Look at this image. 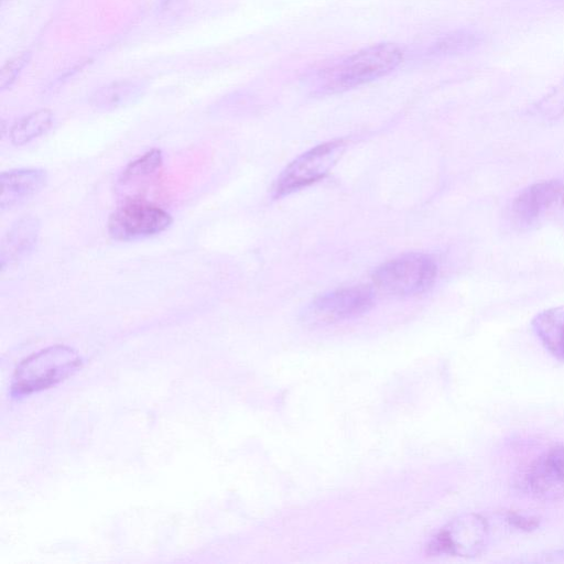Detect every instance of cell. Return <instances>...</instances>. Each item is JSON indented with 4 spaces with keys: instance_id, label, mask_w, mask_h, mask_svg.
<instances>
[{
    "instance_id": "9",
    "label": "cell",
    "mask_w": 564,
    "mask_h": 564,
    "mask_svg": "<svg viewBox=\"0 0 564 564\" xmlns=\"http://www.w3.org/2000/svg\"><path fill=\"white\" fill-rule=\"evenodd\" d=\"M47 181L46 171L42 169H17L0 175L1 212L19 207L37 195Z\"/></svg>"
},
{
    "instance_id": "14",
    "label": "cell",
    "mask_w": 564,
    "mask_h": 564,
    "mask_svg": "<svg viewBox=\"0 0 564 564\" xmlns=\"http://www.w3.org/2000/svg\"><path fill=\"white\" fill-rule=\"evenodd\" d=\"M53 113L40 109L20 118L10 129V140L14 145H24L46 133L53 124Z\"/></svg>"
},
{
    "instance_id": "2",
    "label": "cell",
    "mask_w": 564,
    "mask_h": 564,
    "mask_svg": "<svg viewBox=\"0 0 564 564\" xmlns=\"http://www.w3.org/2000/svg\"><path fill=\"white\" fill-rule=\"evenodd\" d=\"M82 366L77 352L66 346H52L24 359L15 370L12 392L30 394L64 380Z\"/></svg>"
},
{
    "instance_id": "3",
    "label": "cell",
    "mask_w": 564,
    "mask_h": 564,
    "mask_svg": "<svg viewBox=\"0 0 564 564\" xmlns=\"http://www.w3.org/2000/svg\"><path fill=\"white\" fill-rule=\"evenodd\" d=\"M437 275V264L425 253H406L380 267L373 274V285L393 296H414L427 291Z\"/></svg>"
},
{
    "instance_id": "8",
    "label": "cell",
    "mask_w": 564,
    "mask_h": 564,
    "mask_svg": "<svg viewBox=\"0 0 564 564\" xmlns=\"http://www.w3.org/2000/svg\"><path fill=\"white\" fill-rule=\"evenodd\" d=\"M527 486L540 499L554 500L564 496V445L550 448L529 468Z\"/></svg>"
},
{
    "instance_id": "13",
    "label": "cell",
    "mask_w": 564,
    "mask_h": 564,
    "mask_svg": "<svg viewBox=\"0 0 564 564\" xmlns=\"http://www.w3.org/2000/svg\"><path fill=\"white\" fill-rule=\"evenodd\" d=\"M143 86L133 80H118L105 85L93 93L89 104L98 110H113L138 100Z\"/></svg>"
},
{
    "instance_id": "4",
    "label": "cell",
    "mask_w": 564,
    "mask_h": 564,
    "mask_svg": "<svg viewBox=\"0 0 564 564\" xmlns=\"http://www.w3.org/2000/svg\"><path fill=\"white\" fill-rule=\"evenodd\" d=\"M345 148V140L338 139L301 154L281 172L272 187L273 195L281 197L323 178L336 164Z\"/></svg>"
},
{
    "instance_id": "10",
    "label": "cell",
    "mask_w": 564,
    "mask_h": 564,
    "mask_svg": "<svg viewBox=\"0 0 564 564\" xmlns=\"http://www.w3.org/2000/svg\"><path fill=\"white\" fill-rule=\"evenodd\" d=\"M40 230V220L31 215H25L11 225L1 240V272L29 256L37 242Z\"/></svg>"
},
{
    "instance_id": "12",
    "label": "cell",
    "mask_w": 564,
    "mask_h": 564,
    "mask_svg": "<svg viewBox=\"0 0 564 564\" xmlns=\"http://www.w3.org/2000/svg\"><path fill=\"white\" fill-rule=\"evenodd\" d=\"M532 326L550 354L564 361V306L539 313L532 321Z\"/></svg>"
},
{
    "instance_id": "1",
    "label": "cell",
    "mask_w": 564,
    "mask_h": 564,
    "mask_svg": "<svg viewBox=\"0 0 564 564\" xmlns=\"http://www.w3.org/2000/svg\"><path fill=\"white\" fill-rule=\"evenodd\" d=\"M404 55L397 43L372 44L318 70L313 84L323 94L349 90L389 75L402 64Z\"/></svg>"
},
{
    "instance_id": "6",
    "label": "cell",
    "mask_w": 564,
    "mask_h": 564,
    "mask_svg": "<svg viewBox=\"0 0 564 564\" xmlns=\"http://www.w3.org/2000/svg\"><path fill=\"white\" fill-rule=\"evenodd\" d=\"M172 221V216L160 206L132 199L119 206L110 215L107 229L115 240L134 241L165 231Z\"/></svg>"
},
{
    "instance_id": "15",
    "label": "cell",
    "mask_w": 564,
    "mask_h": 564,
    "mask_svg": "<svg viewBox=\"0 0 564 564\" xmlns=\"http://www.w3.org/2000/svg\"><path fill=\"white\" fill-rule=\"evenodd\" d=\"M163 164V153L160 149H151L130 162L122 172V182L147 177L155 173Z\"/></svg>"
},
{
    "instance_id": "18",
    "label": "cell",
    "mask_w": 564,
    "mask_h": 564,
    "mask_svg": "<svg viewBox=\"0 0 564 564\" xmlns=\"http://www.w3.org/2000/svg\"><path fill=\"white\" fill-rule=\"evenodd\" d=\"M552 556H554L552 561H564V550L554 552Z\"/></svg>"
},
{
    "instance_id": "5",
    "label": "cell",
    "mask_w": 564,
    "mask_h": 564,
    "mask_svg": "<svg viewBox=\"0 0 564 564\" xmlns=\"http://www.w3.org/2000/svg\"><path fill=\"white\" fill-rule=\"evenodd\" d=\"M375 304L373 291L367 285H352L324 293L304 310L307 325L321 326L359 317Z\"/></svg>"
},
{
    "instance_id": "17",
    "label": "cell",
    "mask_w": 564,
    "mask_h": 564,
    "mask_svg": "<svg viewBox=\"0 0 564 564\" xmlns=\"http://www.w3.org/2000/svg\"><path fill=\"white\" fill-rule=\"evenodd\" d=\"M508 520L510 523H512L514 527L524 529V530H531L538 525L536 519L533 518H525L520 514L510 513L508 517Z\"/></svg>"
},
{
    "instance_id": "16",
    "label": "cell",
    "mask_w": 564,
    "mask_h": 564,
    "mask_svg": "<svg viewBox=\"0 0 564 564\" xmlns=\"http://www.w3.org/2000/svg\"><path fill=\"white\" fill-rule=\"evenodd\" d=\"M29 59V54L23 53L19 56H15L14 58L10 59L2 68L0 74V88L1 90L7 89L10 87L18 75L20 74L21 69L24 67Z\"/></svg>"
},
{
    "instance_id": "19",
    "label": "cell",
    "mask_w": 564,
    "mask_h": 564,
    "mask_svg": "<svg viewBox=\"0 0 564 564\" xmlns=\"http://www.w3.org/2000/svg\"><path fill=\"white\" fill-rule=\"evenodd\" d=\"M563 203H564V199H563Z\"/></svg>"
},
{
    "instance_id": "7",
    "label": "cell",
    "mask_w": 564,
    "mask_h": 564,
    "mask_svg": "<svg viewBox=\"0 0 564 564\" xmlns=\"http://www.w3.org/2000/svg\"><path fill=\"white\" fill-rule=\"evenodd\" d=\"M488 540L487 521L476 513L459 516L447 523L430 541V555H455L471 557L478 555Z\"/></svg>"
},
{
    "instance_id": "11",
    "label": "cell",
    "mask_w": 564,
    "mask_h": 564,
    "mask_svg": "<svg viewBox=\"0 0 564 564\" xmlns=\"http://www.w3.org/2000/svg\"><path fill=\"white\" fill-rule=\"evenodd\" d=\"M561 185L556 181L535 183L521 191L512 203V216L520 226L534 223L558 197Z\"/></svg>"
}]
</instances>
